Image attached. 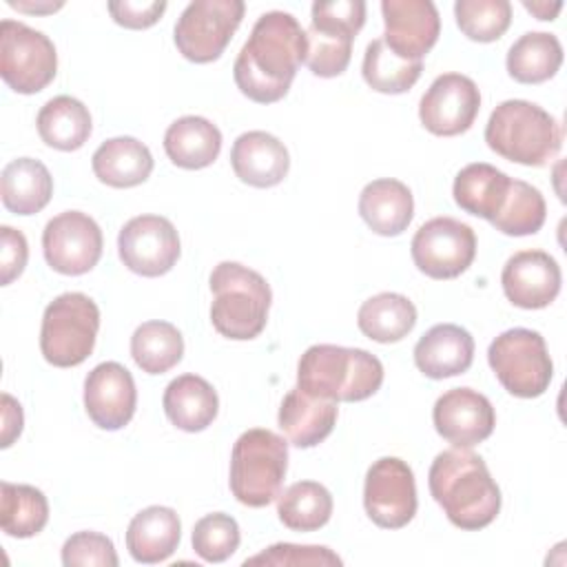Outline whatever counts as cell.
I'll return each mask as SVG.
<instances>
[{
    "label": "cell",
    "instance_id": "603a6c76",
    "mask_svg": "<svg viewBox=\"0 0 567 567\" xmlns=\"http://www.w3.org/2000/svg\"><path fill=\"white\" fill-rule=\"evenodd\" d=\"M339 408L334 401L310 396L297 385L284 396L279 405V427L297 447H315L330 436L337 423Z\"/></svg>",
    "mask_w": 567,
    "mask_h": 567
},
{
    "label": "cell",
    "instance_id": "f35d334b",
    "mask_svg": "<svg viewBox=\"0 0 567 567\" xmlns=\"http://www.w3.org/2000/svg\"><path fill=\"white\" fill-rule=\"evenodd\" d=\"M239 525L230 514L213 512L202 516L193 527V549L206 563H224L239 547Z\"/></svg>",
    "mask_w": 567,
    "mask_h": 567
},
{
    "label": "cell",
    "instance_id": "4dcf8cb0",
    "mask_svg": "<svg viewBox=\"0 0 567 567\" xmlns=\"http://www.w3.org/2000/svg\"><path fill=\"white\" fill-rule=\"evenodd\" d=\"M357 326L377 343H396L416 326V308L401 292H379L361 303Z\"/></svg>",
    "mask_w": 567,
    "mask_h": 567
},
{
    "label": "cell",
    "instance_id": "ac0fdd59",
    "mask_svg": "<svg viewBox=\"0 0 567 567\" xmlns=\"http://www.w3.org/2000/svg\"><path fill=\"white\" fill-rule=\"evenodd\" d=\"M137 405L133 374L117 361L97 363L84 379V410L102 430L124 427Z\"/></svg>",
    "mask_w": 567,
    "mask_h": 567
},
{
    "label": "cell",
    "instance_id": "f6af8a7d",
    "mask_svg": "<svg viewBox=\"0 0 567 567\" xmlns=\"http://www.w3.org/2000/svg\"><path fill=\"white\" fill-rule=\"evenodd\" d=\"M166 11L164 0H120V2H109V13L111 18L124 27V29H148L153 27L162 13Z\"/></svg>",
    "mask_w": 567,
    "mask_h": 567
},
{
    "label": "cell",
    "instance_id": "7402d4cb",
    "mask_svg": "<svg viewBox=\"0 0 567 567\" xmlns=\"http://www.w3.org/2000/svg\"><path fill=\"white\" fill-rule=\"evenodd\" d=\"M182 538V523L173 507L151 505L137 512L126 529V549L135 563L157 565L173 556Z\"/></svg>",
    "mask_w": 567,
    "mask_h": 567
},
{
    "label": "cell",
    "instance_id": "ffe728a7",
    "mask_svg": "<svg viewBox=\"0 0 567 567\" xmlns=\"http://www.w3.org/2000/svg\"><path fill=\"white\" fill-rule=\"evenodd\" d=\"M235 175L255 188H270L284 182L290 168V155L284 142L266 131L241 133L230 151Z\"/></svg>",
    "mask_w": 567,
    "mask_h": 567
},
{
    "label": "cell",
    "instance_id": "836d02e7",
    "mask_svg": "<svg viewBox=\"0 0 567 567\" xmlns=\"http://www.w3.org/2000/svg\"><path fill=\"white\" fill-rule=\"evenodd\" d=\"M131 357L146 374H164L184 357V337L168 321H144L131 337Z\"/></svg>",
    "mask_w": 567,
    "mask_h": 567
},
{
    "label": "cell",
    "instance_id": "ee69618b",
    "mask_svg": "<svg viewBox=\"0 0 567 567\" xmlns=\"http://www.w3.org/2000/svg\"><path fill=\"white\" fill-rule=\"evenodd\" d=\"M0 284L9 286L16 277L22 275L27 266L29 244L20 230L11 226H0Z\"/></svg>",
    "mask_w": 567,
    "mask_h": 567
},
{
    "label": "cell",
    "instance_id": "277c9868",
    "mask_svg": "<svg viewBox=\"0 0 567 567\" xmlns=\"http://www.w3.org/2000/svg\"><path fill=\"white\" fill-rule=\"evenodd\" d=\"M485 142L503 159L545 166L563 146V126L534 102L505 100L485 124Z\"/></svg>",
    "mask_w": 567,
    "mask_h": 567
},
{
    "label": "cell",
    "instance_id": "bcb514c9",
    "mask_svg": "<svg viewBox=\"0 0 567 567\" xmlns=\"http://www.w3.org/2000/svg\"><path fill=\"white\" fill-rule=\"evenodd\" d=\"M22 408L20 403L11 396V394H2V436H0V445L9 447L22 432Z\"/></svg>",
    "mask_w": 567,
    "mask_h": 567
},
{
    "label": "cell",
    "instance_id": "e575fe53",
    "mask_svg": "<svg viewBox=\"0 0 567 567\" xmlns=\"http://www.w3.org/2000/svg\"><path fill=\"white\" fill-rule=\"evenodd\" d=\"M332 494L317 481H297L279 494L277 516L292 532H315L332 516Z\"/></svg>",
    "mask_w": 567,
    "mask_h": 567
},
{
    "label": "cell",
    "instance_id": "cb8c5ba5",
    "mask_svg": "<svg viewBox=\"0 0 567 567\" xmlns=\"http://www.w3.org/2000/svg\"><path fill=\"white\" fill-rule=\"evenodd\" d=\"M359 215L372 233L396 237L414 217L412 190L394 177L372 179L359 195Z\"/></svg>",
    "mask_w": 567,
    "mask_h": 567
},
{
    "label": "cell",
    "instance_id": "ba28073f",
    "mask_svg": "<svg viewBox=\"0 0 567 567\" xmlns=\"http://www.w3.org/2000/svg\"><path fill=\"white\" fill-rule=\"evenodd\" d=\"M487 361L501 385L518 399L540 396L554 377V363L540 332L509 328L487 348Z\"/></svg>",
    "mask_w": 567,
    "mask_h": 567
},
{
    "label": "cell",
    "instance_id": "ab89813d",
    "mask_svg": "<svg viewBox=\"0 0 567 567\" xmlns=\"http://www.w3.org/2000/svg\"><path fill=\"white\" fill-rule=\"evenodd\" d=\"M306 38H308L306 64L315 75L337 78L348 69L354 38L339 35V33H323L312 27H308Z\"/></svg>",
    "mask_w": 567,
    "mask_h": 567
},
{
    "label": "cell",
    "instance_id": "60d3db41",
    "mask_svg": "<svg viewBox=\"0 0 567 567\" xmlns=\"http://www.w3.org/2000/svg\"><path fill=\"white\" fill-rule=\"evenodd\" d=\"M244 565H272V567H339L343 560L323 545H295L275 543L264 551L244 560Z\"/></svg>",
    "mask_w": 567,
    "mask_h": 567
},
{
    "label": "cell",
    "instance_id": "7bdbcfd3",
    "mask_svg": "<svg viewBox=\"0 0 567 567\" xmlns=\"http://www.w3.org/2000/svg\"><path fill=\"white\" fill-rule=\"evenodd\" d=\"M365 22L363 0H317L312 4L310 27L323 33L357 38Z\"/></svg>",
    "mask_w": 567,
    "mask_h": 567
},
{
    "label": "cell",
    "instance_id": "e0dca14e",
    "mask_svg": "<svg viewBox=\"0 0 567 567\" xmlns=\"http://www.w3.org/2000/svg\"><path fill=\"white\" fill-rule=\"evenodd\" d=\"M432 421L454 447H474L494 432L496 412L485 394L472 388H452L436 399Z\"/></svg>",
    "mask_w": 567,
    "mask_h": 567
},
{
    "label": "cell",
    "instance_id": "f1b7e54d",
    "mask_svg": "<svg viewBox=\"0 0 567 567\" xmlns=\"http://www.w3.org/2000/svg\"><path fill=\"white\" fill-rule=\"evenodd\" d=\"M0 195L7 210L16 215H35L53 195V177L40 159L18 157L2 168Z\"/></svg>",
    "mask_w": 567,
    "mask_h": 567
},
{
    "label": "cell",
    "instance_id": "74e56055",
    "mask_svg": "<svg viewBox=\"0 0 567 567\" xmlns=\"http://www.w3.org/2000/svg\"><path fill=\"white\" fill-rule=\"evenodd\" d=\"M454 18L470 40L494 42L512 24V4L507 0H456Z\"/></svg>",
    "mask_w": 567,
    "mask_h": 567
},
{
    "label": "cell",
    "instance_id": "5b68a950",
    "mask_svg": "<svg viewBox=\"0 0 567 567\" xmlns=\"http://www.w3.org/2000/svg\"><path fill=\"white\" fill-rule=\"evenodd\" d=\"M210 321L221 337L248 341L261 334L272 292L257 270L237 261H219L210 272Z\"/></svg>",
    "mask_w": 567,
    "mask_h": 567
},
{
    "label": "cell",
    "instance_id": "b9f144b4",
    "mask_svg": "<svg viewBox=\"0 0 567 567\" xmlns=\"http://www.w3.org/2000/svg\"><path fill=\"white\" fill-rule=\"evenodd\" d=\"M64 567H117L120 558L109 536L100 532H75L62 545Z\"/></svg>",
    "mask_w": 567,
    "mask_h": 567
},
{
    "label": "cell",
    "instance_id": "7a4b0ae2",
    "mask_svg": "<svg viewBox=\"0 0 567 567\" xmlns=\"http://www.w3.org/2000/svg\"><path fill=\"white\" fill-rule=\"evenodd\" d=\"M427 485L452 525L476 532L501 512V489L485 461L470 447H452L434 456Z\"/></svg>",
    "mask_w": 567,
    "mask_h": 567
},
{
    "label": "cell",
    "instance_id": "d590c367",
    "mask_svg": "<svg viewBox=\"0 0 567 567\" xmlns=\"http://www.w3.org/2000/svg\"><path fill=\"white\" fill-rule=\"evenodd\" d=\"M421 71H423V62L401 60L394 51H390L383 38H377L365 47L361 73L365 84L372 91L388 93V95L405 93L416 84V80L421 78Z\"/></svg>",
    "mask_w": 567,
    "mask_h": 567
},
{
    "label": "cell",
    "instance_id": "4316f807",
    "mask_svg": "<svg viewBox=\"0 0 567 567\" xmlns=\"http://www.w3.org/2000/svg\"><path fill=\"white\" fill-rule=\"evenodd\" d=\"M164 151L175 166L199 171L217 159L221 151V133L202 115H184L166 128Z\"/></svg>",
    "mask_w": 567,
    "mask_h": 567
},
{
    "label": "cell",
    "instance_id": "c3c4849f",
    "mask_svg": "<svg viewBox=\"0 0 567 567\" xmlns=\"http://www.w3.org/2000/svg\"><path fill=\"white\" fill-rule=\"evenodd\" d=\"M9 7H13L18 11H27V13H53V11L62 9L64 2H35V4H29V2L9 0Z\"/></svg>",
    "mask_w": 567,
    "mask_h": 567
},
{
    "label": "cell",
    "instance_id": "9c48e42d",
    "mask_svg": "<svg viewBox=\"0 0 567 567\" xmlns=\"http://www.w3.org/2000/svg\"><path fill=\"white\" fill-rule=\"evenodd\" d=\"M58 53L49 35L18 20L0 22V75L22 95L42 91L53 82Z\"/></svg>",
    "mask_w": 567,
    "mask_h": 567
},
{
    "label": "cell",
    "instance_id": "4fadbf2b",
    "mask_svg": "<svg viewBox=\"0 0 567 567\" xmlns=\"http://www.w3.org/2000/svg\"><path fill=\"white\" fill-rule=\"evenodd\" d=\"M102 246L97 221L82 210H64L49 219L42 230L44 259L60 275L89 272L100 261Z\"/></svg>",
    "mask_w": 567,
    "mask_h": 567
},
{
    "label": "cell",
    "instance_id": "f546056e",
    "mask_svg": "<svg viewBox=\"0 0 567 567\" xmlns=\"http://www.w3.org/2000/svg\"><path fill=\"white\" fill-rule=\"evenodd\" d=\"M35 124L42 142L58 151L82 148L93 131L89 109L71 95L51 97L40 109Z\"/></svg>",
    "mask_w": 567,
    "mask_h": 567
},
{
    "label": "cell",
    "instance_id": "6da1fadb",
    "mask_svg": "<svg viewBox=\"0 0 567 567\" xmlns=\"http://www.w3.org/2000/svg\"><path fill=\"white\" fill-rule=\"evenodd\" d=\"M306 53L308 38L292 13H261L235 60V84L257 104L279 102L306 62Z\"/></svg>",
    "mask_w": 567,
    "mask_h": 567
},
{
    "label": "cell",
    "instance_id": "30bf717a",
    "mask_svg": "<svg viewBox=\"0 0 567 567\" xmlns=\"http://www.w3.org/2000/svg\"><path fill=\"white\" fill-rule=\"evenodd\" d=\"M244 11L241 0H195L186 4L173 31L177 51L195 64L217 60L241 24Z\"/></svg>",
    "mask_w": 567,
    "mask_h": 567
},
{
    "label": "cell",
    "instance_id": "1f68e13d",
    "mask_svg": "<svg viewBox=\"0 0 567 567\" xmlns=\"http://www.w3.org/2000/svg\"><path fill=\"white\" fill-rule=\"evenodd\" d=\"M563 64V44L554 33L527 31L507 51V73L520 84H540Z\"/></svg>",
    "mask_w": 567,
    "mask_h": 567
},
{
    "label": "cell",
    "instance_id": "52a82bcc",
    "mask_svg": "<svg viewBox=\"0 0 567 567\" xmlns=\"http://www.w3.org/2000/svg\"><path fill=\"white\" fill-rule=\"evenodd\" d=\"M97 330V303L84 292H62L44 308L40 352L55 368L80 365L93 352Z\"/></svg>",
    "mask_w": 567,
    "mask_h": 567
},
{
    "label": "cell",
    "instance_id": "5bb4252c",
    "mask_svg": "<svg viewBox=\"0 0 567 567\" xmlns=\"http://www.w3.org/2000/svg\"><path fill=\"white\" fill-rule=\"evenodd\" d=\"M122 264L142 277L166 275L179 259V235L162 215H137L117 235Z\"/></svg>",
    "mask_w": 567,
    "mask_h": 567
},
{
    "label": "cell",
    "instance_id": "2e32d148",
    "mask_svg": "<svg viewBox=\"0 0 567 567\" xmlns=\"http://www.w3.org/2000/svg\"><path fill=\"white\" fill-rule=\"evenodd\" d=\"M383 42L401 60L423 62V55L436 44L441 18L432 0H383Z\"/></svg>",
    "mask_w": 567,
    "mask_h": 567
},
{
    "label": "cell",
    "instance_id": "d4e9b609",
    "mask_svg": "<svg viewBox=\"0 0 567 567\" xmlns=\"http://www.w3.org/2000/svg\"><path fill=\"white\" fill-rule=\"evenodd\" d=\"M95 177L113 188H133L153 173V155L146 144L131 135L102 142L91 157Z\"/></svg>",
    "mask_w": 567,
    "mask_h": 567
},
{
    "label": "cell",
    "instance_id": "83f0119b",
    "mask_svg": "<svg viewBox=\"0 0 567 567\" xmlns=\"http://www.w3.org/2000/svg\"><path fill=\"white\" fill-rule=\"evenodd\" d=\"M509 184L512 177L496 166L474 162L456 173L452 195L461 210L492 221L507 197Z\"/></svg>",
    "mask_w": 567,
    "mask_h": 567
},
{
    "label": "cell",
    "instance_id": "d6a6232c",
    "mask_svg": "<svg viewBox=\"0 0 567 567\" xmlns=\"http://www.w3.org/2000/svg\"><path fill=\"white\" fill-rule=\"evenodd\" d=\"M49 523V501L42 489L20 483H0V527L11 538H31Z\"/></svg>",
    "mask_w": 567,
    "mask_h": 567
},
{
    "label": "cell",
    "instance_id": "3957f363",
    "mask_svg": "<svg viewBox=\"0 0 567 567\" xmlns=\"http://www.w3.org/2000/svg\"><path fill=\"white\" fill-rule=\"evenodd\" d=\"M383 383V363L361 348L310 346L297 363V388L328 401H363Z\"/></svg>",
    "mask_w": 567,
    "mask_h": 567
},
{
    "label": "cell",
    "instance_id": "8fae6325",
    "mask_svg": "<svg viewBox=\"0 0 567 567\" xmlns=\"http://www.w3.org/2000/svg\"><path fill=\"white\" fill-rule=\"evenodd\" d=\"M410 252L423 275L432 279H454L472 266L476 257V235L472 226L454 217H434L419 226Z\"/></svg>",
    "mask_w": 567,
    "mask_h": 567
},
{
    "label": "cell",
    "instance_id": "8992f818",
    "mask_svg": "<svg viewBox=\"0 0 567 567\" xmlns=\"http://www.w3.org/2000/svg\"><path fill=\"white\" fill-rule=\"evenodd\" d=\"M286 470V439L264 427L246 430L233 445L230 492L246 507H266L279 498Z\"/></svg>",
    "mask_w": 567,
    "mask_h": 567
},
{
    "label": "cell",
    "instance_id": "44dd1931",
    "mask_svg": "<svg viewBox=\"0 0 567 567\" xmlns=\"http://www.w3.org/2000/svg\"><path fill=\"white\" fill-rule=\"evenodd\" d=\"M474 361V339L456 323L432 326L414 346V363L430 379L463 374Z\"/></svg>",
    "mask_w": 567,
    "mask_h": 567
},
{
    "label": "cell",
    "instance_id": "484cf974",
    "mask_svg": "<svg viewBox=\"0 0 567 567\" xmlns=\"http://www.w3.org/2000/svg\"><path fill=\"white\" fill-rule=\"evenodd\" d=\"M162 405L168 421L184 432L206 430L219 412L215 388L197 374H182L173 379L164 390Z\"/></svg>",
    "mask_w": 567,
    "mask_h": 567
},
{
    "label": "cell",
    "instance_id": "d6986e66",
    "mask_svg": "<svg viewBox=\"0 0 567 567\" xmlns=\"http://www.w3.org/2000/svg\"><path fill=\"white\" fill-rule=\"evenodd\" d=\"M505 297L525 310L547 308L560 292L563 275L558 261L545 250H520L512 255L501 272Z\"/></svg>",
    "mask_w": 567,
    "mask_h": 567
},
{
    "label": "cell",
    "instance_id": "7dc6e473",
    "mask_svg": "<svg viewBox=\"0 0 567 567\" xmlns=\"http://www.w3.org/2000/svg\"><path fill=\"white\" fill-rule=\"evenodd\" d=\"M523 7L529 13H534L538 20H554L558 16V11L563 9V2H545V0L529 2V0H523Z\"/></svg>",
    "mask_w": 567,
    "mask_h": 567
},
{
    "label": "cell",
    "instance_id": "9a60e30c",
    "mask_svg": "<svg viewBox=\"0 0 567 567\" xmlns=\"http://www.w3.org/2000/svg\"><path fill=\"white\" fill-rule=\"evenodd\" d=\"M481 109V91L476 82L461 73L439 75L419 102L421 124L441 137L465 133Z\"/></svg>",
    "mask_w": 567,
    "mask_h": 567
},
{
    "label": "cell",
    "instance_id": "7c38bea8",
    "mask_svg": "<svg viewBox=\"0 0 567 567\" xmlns=\"http://www.w3.org/2000/svg\"><path fill=\"white\" fill-rule=\"evenodd\" d=\"M416 483L412 467L396 456L377 458L365 474L363 507L383 529H401L416 514Z\"/></svg>",
    "mask_w": 567,
    "mask_h": 567
},
{
    "label": "cell",
    "instance_id": "8d00e7d4",
    "mask_svg": "<svg viewBox=\"0 0 567 567\" xmlns=\"http://www.w3.org/2000/svg\"><path fill=\"white\" fill-rule=\"evenodd\" d=\"M545 217L547 206L543 193L523 179H512L507 197L489 224L503 235L525 237L538 233L545 224Z\"/></svg>",
    "mask_w": 567,
    "mask_h": 567
}]
</instances>
